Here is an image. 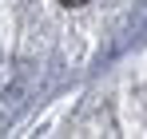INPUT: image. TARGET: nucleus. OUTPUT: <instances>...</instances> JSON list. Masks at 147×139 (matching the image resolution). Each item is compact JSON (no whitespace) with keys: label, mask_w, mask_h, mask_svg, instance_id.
Returning <instances> with one entry per match:
<instances>
[{"label":"nucleus","mask_w":147,"mask_h":139,"mask_svg":"<svg viewBox=\"0 0 147 139\" xmlns=\"http://www.w3.org/2000/svg\"><path fill=\"white\" fill-rule=\"evenodd\" d=\"M60 4H68V8H76V4H88V0H60Z\"/></svg>","instance_id":"f257e3e1"}]
</instances>
